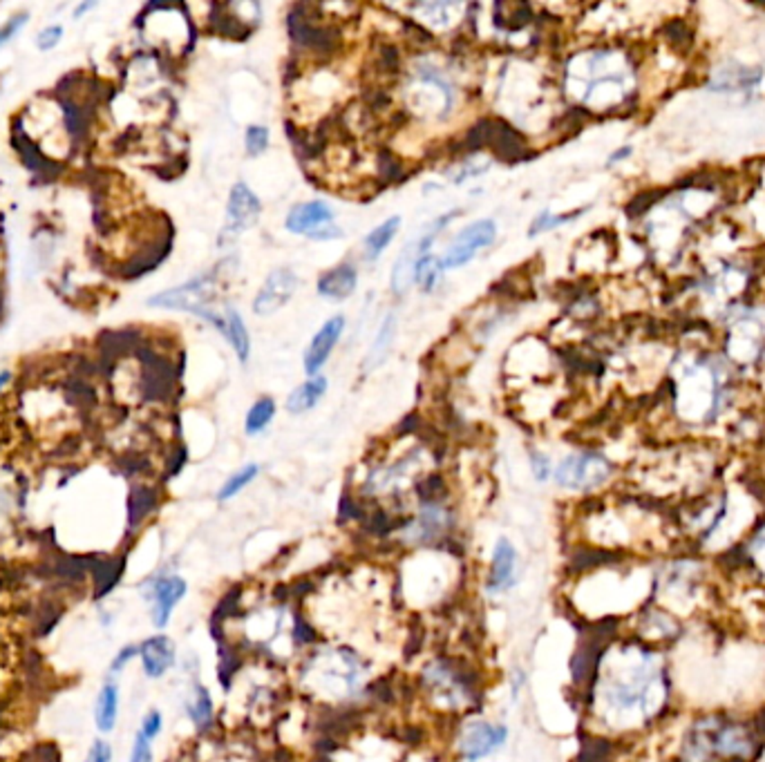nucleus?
<instances>
[{"instance_id":"nucleus-38","label":"nucleus","mask_w":765,"mask_h":762,"mask_svg":"<svg viewBox=\"0 0 765 762\" xmlns=\"http://www.w3.org/2000/svg\"><path fill=\"white\" fill-rule=\"evenodd\" d=\"M135 658H139V646H137V644L123 646V649L117 653V658L112 660V667H110V671L121 673L123 669H126L128 664H130Z\"/></svg>"},{"instance_id":"nucleus-31","label":"nucleus","mask_w":765,"mask_h":762,"mask_svg":"<svg viewBox=\"0 0 765 762\" xmlns=\"http://www.w3.org/2000/svg\"><path fill=\"white\" fill-rule=\"evenodd\" d=\"M164 731V715L159 709H148L146 711V715L141 718V727H139V736H144L146 740H157L159 736H162Z\"/></svg>"},{"instance_id":"nucleus-40","label":"nucleus","mask_w":765,"mask_h":762,"mask_svg":"<svg viewBox=\"0 0 765 762\" xmlns=\"http://www.w3.org/2000/svg\"><path fill=\"white\" fill-rule=\"evenodd\" d=\"M307 237H311V240H316V242L341 240L342 231L338 226H334V224H327V226H320V228H316V231H311Z\"/></svg>"},{"instance_id":"nucleus-4","label":"nucleus","mask_w":765,"mask_h":762,"mask_svg":"<svg viewBox=\"0 0 765 762\" xmlns=\"http://www.w3.org/2000/svg\"><path fill=\"white\" fill-rule=\"evenodd\" d=\"M394 566V593L401 610L434 613L457 604L466 586L464 550L437 548L396 554Z\"/></svg>"},{"instance_id":"nucleus-13","label":"nucleus","mask_w":765,"mask_h":762,"mask_svg":"<svg viewBox=\"0 0 765 762\" xmlns=\"http://www.w3.org/2000/svg\"><path fill=\"white\" fill-rule=\"evenodd\" d=\"M494 235H497V224H494L493 219H479V222H473L470 226L461 228L459 235L455 237V242L448 246L446 255L441 257L443 269L452 270L468 264V261L477 255L479 249H485V246L493 244Z\"/></svg>"},{"instance_id":"nucleus-36","label":"nucleus","mask_w":765,"mask_h":762,"mask_svg":"<svg viewBox=\"0 0 765 762\" xmlns=\"http://www.w3.org/2000/svg\"><path fill=\"white\" fill-rule=\"evenodd\" d=\"M25 25H27V13H18V16L9 18V21L0 27V48L7 45L9 40H12Z\"/></svg>"},{"instance_id":"nucleus-28","label":"nucleus","mask_w":765,"mask_h":762,"mask_svg":"<svg viewBox=\"0 0 765 762\" xmlns=\"http://www.w3.org/2000/svg\"><path fill=\"white\" fill-rule=\"evenodd\" d=\"M273 416H276V403H273V398H260L258 403H254V407L249 410V416H246V434L255 436L260 434V431H264V427L271 423Z\"/></svg>"},{"instance_id":"nucleus-41","label":"nucleus","mask_w":765,"mask_h":762,"mask_svg":"<svg viewBox=\"0 0 765 762\" xmlns=\"http://www.w3.org/2000/svg\"><path fill=\"white\" fill-rule=\"evenodd\" d=\"M629 153H631V148H620V150H618L616 155H611V159H609V164H616L618 159L627 157V155H629Z\"/></svg>"},{"instance_id":"nucleus-37","label":"nucleus","mask_w":765,"mask_h":762,"mask_svg":"<svg viewBox=\"0 0 765 762\" xmlns=\"http://www.w3.org/2000/svg\"><path fill=\"white\" fill-rule=\"evenodd\" d=\"M61 36H63V30L58 25L45 27V30L36 36V45H39V49H43V52H49L52 48H57Z\"/></svg>"},{"instance_id":"nucleus-34","label":"nucleus","mask_w":765,"mask_h":762,"mask_svg":"<svg viewBox=\"0 0 765 762\" xmlns=\"http://www.w3.org/2000/svg\"><path fill=\"white\" fill-rule=\"evenodd\" d=\"M526 687H529V676H526L524 669L515 667L508 673V696H511V700L520 702L521 696L526 693Z\"/></svg>"},{"instance_id":"nucleus-6","label":"nucleus","mask_w":765,"mask_h":762,"mask_svg":"<svg viewBox=\"0 0 765 762\" xmlns=\"http://www.w3.org/2000/svg\"><path fill=\"white\" fill-rule=\"evenodd\" d=\"M459 509L450 497L414 501V506L396 517L387 545H392L398 554L416 553V550L459 548Z\"/></svg>"},{"instance_id":"nucleus-29","label":"nucleus","mask_w":765,"mask_h":762,"mask_svg":"<svg viewBox=\"0 0 765 762\" xmlns=\"http://www.w3.org/2000/svg\"><path fill=\"white\" fill-rule=\"evenodd\" d=\"M155 506H157V497H155V492L150 488H137L135 492L130 494V523L135 526V523L144 521L146 517H148L150 512H153Z\"/></svg>"},{"instance_id":"nucleus-1","label":"nucleus","mask_w":765,"mask_h":762,"mask_svg":"<svg viewBox=\"0 0 765 762\" xmlns=\"http://www.w3.org/2000/svg\"><path fill=\"white\" fill-rule=\"evenodd\" d=\"M582 691L586 727L600 736H638L670 711L673 684L663 649L634 635L600 644Z\"/></svg>"},{"instance_id":"nucleus-22","label":"nucleus","mask_w":765,"mask_h":762,"mask_svg":"<svg viewBox=\"0 0 765 762\" xmlns=\"http://www.w3.org/2000/svg\"><path fill=\"white\" fill-rule=\"evenodd\" d=\"M401 224L403 222H401V217H398V215H392V217L385 219L383 224H378V226L374 228V231L369 233V235L363 240V257H365V260H368V261L377 260V257L381 255L389 244H392V240L396 237Z\"/></svg>"},{"instance_id":"nucleus-14","label":"nucleus","mask_w":765,"mask_h":762,"mask_svg":"<svg viewBox=\"0 0 765 762\" xmlns=\"http://www.w3.org/2000/svg\"><path fill=\"white\" fill-rule=\"evenodd\" d=\"M184 713L201 738L218 731L219 711L213 691L201 679H192L184 696Z\"/></svg>"},{"instance_id":"nucleus-17","label":"nucleus","mask_w":765,"mask_h":762,"mask_svg":"<svg viewBox=\"0 0 765 762\" xmlns=\"http://www.w3.org/2000/svg\"><path fill=\"white\" fill-rule=\"evenodd\" d=\"M342 329H345V318L342 315H334L329 318L323 327L318 329L314 338H311L309 347L305 351V371L307 376H318V371L323 369V365L327 362V358L332 356L334 347L338 344V340L342 336Z\"/></svg>"},{"instance_id":"nucleus-35","label":"nucleus","mask_w":765,"mask_h":762,"mask_svg":"<svg viewBox=\"0 0 765 762\" xmlns=\"http://www.w3.org/2000/svg\"><path fill=\"white\" fill-rule=\"evenodd\" d=\"M130 762H155V751H153V742L146 740L144 736H139L137 733L135 742H132V749H130Z\"/></svg>"},{"instance_id":"nucleus-15","label":"nucleus","mask_w":765,"mask_h":762,"mask_svg":"<svg viewBox=\"0 0 765 762\" xmlns=\"http://www.w3.org/2000/svg\"><path fill=\"white\" fill-rule=\"evenodd\" d=\"M298 291V275L291 269L282 266L269 273V278L264 279L262 288L258 291L254 300V314L255 315H273L276 311H280L293 297V293Z\"/></svg>"},{"instance_id":"nucleus-9","label":"nucleus","mask_w":765,"mask_h":762,"mask_svg":"<svg viewBox=\"0 0 765 762\" xmlns=\"http://www.w3.org/2000/svg\"><path fill=\"white\" fill-rule=\"evenodd\" d=\"M526 575V563L515 541L508 536H497L490 545L484 572L479 580V590L484 599L497 601L515 593Z\"/></svg>"},{"instance_id":"nucleus-16","label":"nucleus","mask_w":765,"mask_h":762,"mask_svg":"<svg viewBox=\"0 0 765 762\" xmlns=\"http://www.w3.org/2000/svg\"><path fill=\"white\" fill-rule=\"evenodd\" d=\"M139 646L141 671L148 679L166 678L177 667V644L166 633L146 637Z\"/></svg>"},{"instance_id":"nucleus-2","label":"nucleus","mask_w":765,"mask_h":762,"mask_svg":"<svg viewBox=\"0 0 765 762\" xmlns=\"http://www.w3.org/2000/svg\"><path fill=\"white\" fill-rule=\"evenodd\" d=\"M289 687L314 709L350 713L378 697L377 660L360 646L320 637L287 669Z\"/></svg>"},{"instance_id":"nucleus-11","label":"nucleus","mask_w":765,"mask_h":762,"mask_svg":"<svg viewBox=\"0 0 765 762\" xmlns=\"http://www.w3.org/2000/svg\"><path fill=\"white\" fill-rule=\"evenodd\" d=\"M186 595H189V581L177 572H162V575L148 580L144 597L148 601L150 624L157 631H164L171 624L173 613L184 601Z\"/></svg>"},{"instance_id":"nucleus-5","label":"nucleus","mask_w":765,"mask_h":762,"mask_svg":"<svg viewBox=\"0 0 765 762\" xmlns=\"http://www.w3.org/2000/svg\"><path fill=\"white\" fill-rule=\"evenodd\" d=\"M761 747L757 724L725 713H705L682 733L678 762H752Z\"/></svg>"},{"instance_id":"nucleus-3","label":"nucleus","mask_w":765,"mask_h":762,"mask_svg":"<svg viewBox=\"0 0 765 762\" xmlns=\"http://www.w3.org/2000/svg\"><path fill=\"white\" fill-rule=\"evenodd\" d=\"M410 687L421 709L452 724L484 711L488 673L473 655L439 649L419 660L410 676Z\"/></svg>"},{"instance_id":"nucleus-33","label":"nucleus","mask_w":765,"mask_h":762,"mask_svg":"<svg viewBox=\"0 0 765 762\" xmlns=\"http://www.w3.org/2000/svg\"><path fill=\"white\" fill-rule=\"evenodd\" d=\"M575 217H577V213H574V215H560V217H553L551 213H539L538 217H535V222L530 224V233H529V235L530 237H538L539 233L553 231V228H556V226H560V224L571 222V219H575Z\"/></svg>"},{"instance_id":"nucleus-20","label":"nucleus","mask_w":765,"mask_h":762,"mask_svg":"<svg viewBox=\"0 0 765 762\" xmlns=\"http://www.w3.org/2000/svg\"><path fill=\"white\" fill-rule=\"evenodd\" d=\"M327 378L323 374L311 376L309 380L300 385V387L293 389L287 398V412L289 414H305L311 407L318 405L320 398L327 392Z\"/></svg>"},{"instance_id":"nucleus-18","label":"nucleus","mask_w":765,"mask_h":762,"mask_svg":"<svg viewBox=\"0 0 765 762\" xmlns=\"http://www.w3.org/2000/svg\"><path fill=\"white\" fill-rule=\"evenodd\" d=\"M334 222V210L329 208V204L325 201L314 199V201H302L296 204L287 215V231L298 233V235H309L311 231L320 226H327Z\"/></svg>"},{"instance_id":"nucleus-8","label":"nucleus","mask_w":765,"mask_h":762,"mask_svg":"<svg viewBox=\"0 0 765 762\" xmlns=\"http://www.w3.org/2000/svg\"><path fill=\"white\" fill-rule=\"evenodd\" d=\"M219 270H210V273L200 275V278L191 279V282L182 284V287L164 291L159 296L150 297V306H162V309H175V311H189V314L206 318L219 333H227V320L224 315L215 314L213 302L219 293Z\"/></svg>"},{"instance_id":"nucleus-12","label":"nucleus","mask_w":765,"mask_h":762,"mask_svg":"<svg viewBox=\"0 0 765 762\" xmlns=\"http://www.w3.org/2000/svg\"><path fill=\"white\" fill-rule=\"evenodd\" d=\"M262 213V204L255 197V192L246 186L245 182L236 183L231 188V195H228L227 204V222H224L222 233H219V244H231L233 240L242 235L245 231H249L251 226H255Z\"/></svg>"},{"instance_id":"nucleus-39","label":"nucleus","mask_w":765,"mask_h":762,"mask_svg":"<svg viewBox=\"0 0 765 762\" xmlns=\"http://www.w3.org/2000/svg\"><path fill=\"white\" fill-rule=\"evenodd\" d=\"M85 762H112V747L105 740H94L88 751V760Z\"/></svg>"},{"instance_id":"nucleus-25","label":"nucleus","mask_w":765,"mask_h":762,"mask_svg":"<svg viewBox=\"0 0 765 762\" xmlns=\"http://www.w3.org/2000/svg\"><path fill=\"white\" fill-rule=\"evenodd\" d=\"M224 320H227V333H224V338H227L228 342H231V347L236 349L240 362H246L251 353V340H249V332H246L245 327V320H242V315L237 314L233 306H227V315H224Z\"/></svg>"},{"instance_id":"nucleus-21","label":"nucleus","mask_w":765,"mask_h":762,"mask_svg":"<svg viewBox=\"0 0 765 762\" xmlns=\"http://www.w3.org/2000/svg\"><path fill=\"white\" fill-rule=\"evenodd\" d=\"M119 718V687L117 682H105L96 696L94 720L101 733H110Z\"/></svg>"},{"instance_id":"nucleus-27","label":"nucleus","mask_w":765,"mask_h":762,"mask_svg":"<svg viewBox=\"0 0 765 762\" xmlns=\"http://www.w3.org/2000/svg\"><path fill=\"white\" fill-rule=\"evenodd\" d=\"M443 261L437 255L428 253L421 257L414 266V284H419L423 291H432L443 278Z\"/></svg>"},{"instance_id":"nucleus-42","label":"nucleus","mask_w":765,"mask_h":762,"mask_svg":"<svg viewBox=\"0 0 765 762\" xmlns=\"http://www.w3.org/2000/svg\"><path fill=\"white\" fill-rule=\"evenodd\" d=\"M311 762H342V760H336V758H334V756H325V758H316V760H311Z\"/></svg>"},{"instance_id":"nucleus-10","label":"nucleus","mask_w":765,"mask_h":762,"mask_svg":"<svg viewBox=\"0 0 765 762\" xmlns=\"http://www.w3.org/2000/svg\"><path fill=\"white\" fill-rule=\"evenodd\" d=\"M613 463L600 452H574L553 467V481L560 490L574 494H593L613 476Z\"/></svg>"},{"instance_id":"nucleus-19","label":"nucleus","mask_w":765,"mask_h":762,"mask_svg":"<svg viewBox=\"0 0 765 762\" xmlns=\"http://www.w3.org/2000/svg\"><path fill=\"white\" fill-rule=\"evenodd\" d=\"M356 284H359V273L354 266L341 264L320 275L318 293L329 300H347L356 291Z\"/></svg>"},{"instance_id":"nucleus-7","label":"nucleus","mask_w":765,"mask_h":762,"mask_svg":"<svg viewBox=\"0 0 765 762\" xmlns=\"http://www.w3.org/2000/svg\"><path fill=\"white\" fill-rule=\"evenodd\" d=\"M511 742V727L503 720L477 711L450 724L446 738L448 758L452 762H488Z\"/></svg>"},{"instance_id":"nucleus-30","label":"nucleus","mask_w":765,"mask_h":762,"mask_svg":"<svg viewBox=\"0 0 765 762\" xmlns=\"http://www.w3.org/2000/svg\"><path fill=\"white\" fill-rule=\"evenodd\" d=\"M246 155L249 157H260L269 148V130L264 126H251L245 137Z\"/></svg>"},{"instance_id":"nucleus-32","label":"nucleus","mask_w":765,"mask_h":762,"mask_svg":"<svg viewBox=\"0 0 765 762\" xmlns=\"http://www.w3.org/2000/svg\"><path fill=\"white\" fill-rule=\"evenodd\" d=\"M529 463H530V472H533V479L538 481V483H547L548 479H553V465H551V458H548L547 454L538 452V449H530Z\"/></svg>"},{"instance_id":"nucleus-26","label":"nucleus","mask_w":765,"mask_h":762,"mask_svg":"<svg viewBox=\"0 0 765 762\" xmlns=\"http://www.w3.org/2000/svg\"><path fill=\"white\" fill-rule=\"evenodd\" d=\"M743 566L757 577L759 581H765V526L759 527L743 548Z\"/></svg>"},{"instance_id":"nucleus-23","label":"nucleus","mask_w":765,"mask_h":762,"mask_svg":"<svg viewBox=\"0 0 765 762\" xmlns=\"http://www.w3.org/2000/svg\"><path fill=\"white\" fill-rule=\"evenodd\" d=\"M260 476V465L258 463H246L240 470L233 472L227 481L222 483V488L218 490V501L227 503L233 501L236 497H240V492H245L251 483Z\"/></svg>"},{"instance_id":"nucleus-43","label":"nucleus","mask_w":765,"mask_h":762,"mask_svg":"<svg viewBox=\"0 0 765 762\" xmlns=\"http://www.w3.org/2000/svg\"><path fill=\"white\" fill-rule=\"evenodd\" d=\"M7 380H9V374H0V387H3V385L7 383Z\"/></svg>"},{"instance_id":"nucleus-24","label":"nucleus","mask_w":765,"mask_h":762,"mask_svg":"<svg viewBox=\"0 0 765 762\" xmlns=\"http://www.w3.org/2000/svg\"><path fill=\"white\" fill-rule=\"evenodd\" d=\"M394 336H396V314H387V318L383 320L381 329H378L377 338H374L372 349H369L368 358H365L363 367L365 369H374V367H378L385 360V356H387L389 347H392Z\"/></svg>"}]
</instances>
